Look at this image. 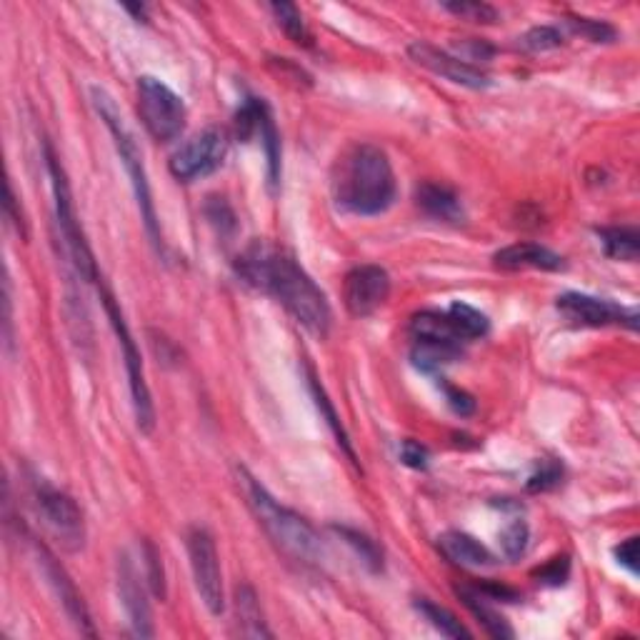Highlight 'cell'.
Instances as JSON below:
<instances>
[{"mask_svg":"<svg viewBox=\"0 0 640 640\" xmlns=\"http://www.w3.org/2000/svg\"><path fill=\"white\" fill-rule=\"evenodd\" d=\"M263 143L265 150V160H268V185L270 190H278L280 185V135L278 128L273 123V115H270V108L265 105L263 115H260V125L258 133H255Z\"/></svg>","mask_w":640,"mask_h":640,"instance_id":"obj_25","label":"cell"},{"mask_svg":"<svg viewBox=\"0 0 640 640\" xmlns=\"http://www.w3.org/2000/svg\"><path fill=\"white\" fill-rule=\"evenodd\" d=\"M493 45L488 43H480V40H465L463 45H460V60H465V63H470V60H483V63H488L490 58H493Z\"/></svg>","mask_w":640,"mask_h":640,"instance_id":"obj_39","label":"cell"},{"mask_svg":"<svg viewBox=\"0 0 640 640\" xmlns=\"http://www.w3.org/2000/svg\"><path fill=\"white\" fill-rule=\"evenodd\" d=\"M90 103H93L95 113L100 115V120L105 123L108 133L113 135V145L115 150H118V158L120 163H123L125 173H128L130 185H133L140 218H143L145 230H148L150 243L160 250V245H163L160 243V223H158V215H155L153 193H150L148 173H145L143 153H140L138 148V140H135L133 130L128 128L118 103H115V98L108 93V90L100 88V85H93V88H90Z\"/></svg>","mask_w":640,"mask_h":640,"instance_id":"obj_4","label":"cell"},{"mask_svg":"<svg viewBox=\"0 0 640 640\" xmlns=\"http://www.w3.org/2000/svg\"><path fill=\"white\" fill-rule=\"evenodd\" d=\"M238 473L248 505L253 508L255 518L263 525L265 533L270 535V540L298 563H318L323 558V543H320V535L315 533L313 525L303 515L290 510L288 505L275 500L265 490V485H260V480H255L248 470L240 468Z\"/></svg>","mask_w":640,"mask_h":640,"instance_id":"obj_3","label":"cell"},{"mask_svg":"<svg viewBox=\"0 0 640 640\" xmlns=\"http://www.w3.org/2000/svg\"><path fill=\"white\" fill-rule=\"evenodd\" d=\"M228 145V133L223 128H205L203 133L190 138L188 143L180 145L170 155V173L180 183H193V180L205 178L223 165Z\"/></svg>","mask_w":640,"mask_h":640,"instance_id":"obj_10","label":"cell"},{"mask_svg":"<svg viewBox=\"0 0 640 640\" xmlns=\"http://www.w3.org/2000/svg\"><path fill=\"white\" fill-rule=\"evenodd\" d=\"M600 245H603V253L613 260H625V263H635L640 253L638 243V230L635 228H623V225H613V228H598Z\"/></svg>","mask_w":640,"mask_h":640,"instance_id":"obj_22","label":"cell"},{"mask_svg":"<svg viewBox=\"0 0 640 640\" xmlns=\"http://www.w3.org/2000/svg\"><path fill=\"white\" fill-rule=\"evenodd\" d=\"M143 565H145V583H148L150 593H153L155 598L165 600V593H168V588H165V570H163V563H160L158 548H155L150 540H143Z\"/></svg>","mask_w":640,"mask_h":640,"instance_id":"obj_31","label":"cell"},{"mask_svg":"<svg viewBox=\"0 0 640 640\" xmlns=\"http://www.w3.org/2000/svg\"><path fill=\"white\" fill-rule=\"evenodd\" d=\"M455 595H458V598L463 600L465 608L478 618V623L483 625V630L490 635V638H498V640L515 638V630L510 628L508 620L493 608V600L485 598L475 585H458V588H455Z\"/></svg>","mask_w":640,"mask_h":640,"instance_id":"obj_19","label":"cell"},{"mask_svg":"<svg viewBox=\"0 0 640 640\" xmlns=\"http://www.w3.org/2000/svg\"><path fill=\"white\" fill-rule=\"evenodd\" d=\"M308 380H310V390H313V398H315V405H318L320 415H323V418H325V420H328L330 430H333V433H335V438H338V443H340V445H343V450H345V453H348V455H350V460H353V463H355V453H353V445H350L348 435H345L343 425H340V418H338V413H335L333 403H330V398H328V395H325L323 385H320V383H318V378H315V375H313V373H310V375H308Z\"/></svg>","mask_w":640,"mask_h":640,"instance_id":"obj_28","label":"cell"},{"mask_svg":"<svg viewBox=\"0 0 640 640\" xmlns=\"http://www.w3.org/2000/svg\"><path fill=\"white\" fill-rule=\"evenodd\" d=\"M3 308H5V318H3V325H5V345H13V303H10V278L5 275V283H3Z\"/></svg>","mask_w":640,"mask_h":640,"instance_id":"obj_42","label":"cell"},{"mask_svg":"<svg viewBox=\"0 0 640 640\" xmlns=\"http://www.w3.org/2000/svg\"><path fill=\"white\" fill-rule=\"evenodd\" d=\"M445 400L453 408V413L458 415H470L475 410V400L465 390L453 388V385H445Z\"/></svg>","mask_w":640,"mask_h":640,"instance_id":"obj_40","label":"cell"},{"mask_svg":"<svg viewBox=\"0 0 640 640\" xmlns=\"http://www.w3.org/2000/svg\"><path fill=\"white\" fill-rule=\"evenodd\" d=\"M475 588H478L485 598L493 600V603L495 600H503V603H515V600H518V593H515L513 588H508V585H498L493 583V580H488V583H478Z\"/></svg>","mask_w":640,"mask_h":640,"instance_id":"obj_41","label":"cell"},{"mask_svg":"<svg viewBox=\"0 0 640 640\" xmlns=\"http://www.w3.org/2000/svg\"><path fill=\"white\" fill-rule=\"evenodd\" d=\"M615 558L628 570L630 575H638V538H628L620 545H615Z\"/></svg>","mask_w":640,"mask_h":640,"instance_id":"obj_37","label":"cell"},{"mask_svg":"<svg viewBox=\"0 0 640 640\" xmlns=\"http://www.w3.org/2000/svg\"><path fill=\"white\" fill-rule=\"evenodd\" d=\"M410 335H413V340H433V343L463 345V338L455 333L450 320L445 318V313H435V310H423V313L413 315V320H410Z\"/></svg>","mask_w":640,"mask_h":640,"instance_id":"obj_21","label":"cell"},{"mask_svg":"<svg viewBox=\"0 0 640 640\" xmlns=\"http://www.w3.org/2000/svg\"><path fill=\"white\" fill-rule=\"evenodd\" d=\"M445 318L450 320L453 330L463 340H478V338H483V335H488V330H490L488 315L480 313V310L473 308V305L460 303V300L445 310Z\"/></svg>","mask_w":640,"mask_h":640,"instance_id":"obj_23","label":"cell"},{"mask_svg":"<svg viewBox=\"0 0 640 640\" xmlns=\"http://www.w3.org/2000/svg\"><path fill=\"white\" fill-rule=\"evenodd\" d=\"M493 263L503 270H563L565 263L555 250L540 243H513L493 255Z\"/></svg>","mask_w":640,"mask_h":640,"instance_id":"obj_16","label":"cell"},{"mask_svg":"<svg viewBox=\"0 0 640 640\" xmlns=\"http://www.w3.org/2000/svg\"><path fill=\"white\" fill-rule=\"evenodd\" d=\"M5 215H8L10 223L15 225V230H18L20 235H28V230H25V218H23V210L18 208V198H15V190H13V183H5Z\"/></svg>","mask_w":640,"mask_h":640,"instance_id":"obj_38","label":"cell"},{"mask_svg":"<svg viewBox=\"0 0 640 640\" xmlns=\"http://www.w3.org/2000/svg\"><path fill=\"white\" fill-rule=\"evenodd\" d=\"M438 550L460 568H490L495 565V555L485 548L473 535L460 533V530H445L438 535Z\"/></svg>","mask_w":640,"mask_h":640,"instance_id":"obj_17","label":"cell"},{"mask_svg":"<svg viewBox=\"0 0 640 640\" xmlns=\"http://www.w3.org/2000/svg\"><path fill=\"white\" fill-rule=\"evenodd\" d=\"M415 610H418V613L423 615V618L428 620V623L433 625V628L438 630L440 635H445V638H465V640L473 638V633H470V630L465 628V625L460 623V620L455 618V615L450 613L448 608L433 603V600L418 598L415 600Z\"/></svg>","mask_w":640,"mask_h":640,"instance_id":"obj_24","label":"cell"},{"mask_svg":"<svg viewBox=\"0 0 640 640\" xmlns=\"http://www.w3.org/2000/svg\"><path fill=\"white\" fill-rule=\"evenodd\" d=\"M100 298H103V308L108 313L110 325H113L115 335H118L120 350H123V363H125V373H128V388H130V403H133V413H135V423H138L140 433L150 435L155 430V408H153V398H150V388L148 380H145V370H143V358H140V350L135 345L133 335H130L128 323H125V315L120 310L118 300L110 293L108 288L100 290Z\"/></svg>","mask_w":640,"mask_h":640,"instance_id":"obj_7","label":"cell"},{"mask_svg":"<svg viewBox=\"0 0 640 640\" xmlns=\"http://www.w3.org/2000/svg\"><path fill=\"white\" fill-rule=\"evenodd\" d=\"M390 295V275L380 265H355L343 280V303L353 318H368L385 305Z\"/></svg>","mask_w":640,"mask_h":640,"instance_id":"obj_13","label":"cell"},{"mask_svg":"<svg viewBox=\"0 0 640 640\" xmlns=\"http://www.w3.org/2000/svg\"><path fill=\"white\" fill-rule=\"evenodd\" d=\"M45 165H48L50 185H53L55 223H58L60 235H63L65 250H68L75 270H78L85 280L95 283V280H98V263H95V255L93 250H90L88 238H85L83 225H80L78 220V213H75L68 175H65L63 165H60L58 155H55L53 145L50 143H45Z\"/></svg>","mask_w":640,"mask_h":640,"instance_id":"obj_5","label":"cell"},{"mask_svg":"<svg viewBox=\"0 0 640 640\" xmlns=\"http://www.w3.org/2000/svg\"><path fill=\"white\" fill-rule=\"evenodd\" d=\"M560 478H563V465L558 460H543L525 485H528L530 493H545V490H553L560 483Z\"/></svg>","mask_w":640,"mask_h":640,"instance_id":"obj_35","label":"cell"},{"mask_svg":"<svg viewBox=\"0 0 640 640\" xmlns=\"http://www.w3.org/2000/svg\"><path fill=\"white\" fill-rule=\"evenodd\" d=\"M235 618H238L240 635H248V638H270L273 635L265 625L258 595L245 583L235 588Z\"/></svg>","mask_w":640,"mask_h":640,"instance_id":"obj_20","label":"cell"},{"mask_svg":"<svg viewBox=\"0 0 640 640\" xmlns=\"http://www.w3.org/2000/svg\"><path fill=\"white\" fill-rule=\"evenodd\" d=\"M415 205L423 210L428 218L440 220V223H463L465 210L460 198L455 195V190H450L448 185L440 183H423L415 190Z\"/></svg>","mask_w":640,"mask_h":640,"instance_id":"obj_18","label":"cell"},{"mask_svg":"<svg viewBox=\"0 0 640 640\" xmlns=\"http://www.w3.org/2000/svg\"><path fill=\"white\" fill-rule=\"evenodd\" d=\"M443 8L458 18L470 20V23L490 25L498 20V10L488 3H478V0H453V3H443Z\"/></svg>","mask_w":640,"mask_h":640,"instance_id":"obj_33","label":"cell"},{"mask_svg":"<svg viewBox=\"0 0 640 640\" xmlns=\"http://www.w3.org/2000/svg\"><path fill=\"white\" fill-rule=\"evenodd\" d=\"M408 55L415 65L440 75V78L450 80V83L463 85V88L485 90L493 85L490 75L485 73V70H480L478 65L465 63L458 55L435 48L433 43H425V40H413V43L408 45Z\"/></svg>","mask_w":640,"mask_h":640,"instance_id":"obj_12","label":"cell"},{"mask_svg":"<svg viewBox=\"0 0 640 640\" xmlns=\"http://www.w3.org/2000/svg\"><path fill=\"white\" fill-rule=\"evenodd\" d=\"M400 460H403L408 468L413 470H425L428 468V460H430V450L425 445L415 443V440H403L400 445Z\"/></svg>","mask_w":640,"mask_h":640,"instance_id":"obj_36","label":"cell"},{"mask_svg":"<svg viewBox=\"0 0 640 640\" xmlns=\"http://www.w3.org/2000/svg\"><path fill=\"white\" fill-rule=\"evenodd\" d=\"M33 555L40 573H43V578L48 580V585L53 588L55 598H58V603L63 605L70 623H73L83 635H90V638H93L95 630H93V623H90V613L88 608H85L83 595L78 593V588H75V583L70 580V575L65 573L63 565H60L58 560H55V555L50 553L43 543H38V540H33Z\"/></svg>","mask_w":640,"mask_h":640,"instance_id":"obj_14","label":"cell"},{"mask_svg":"<svg viewBox=\"0 0 640 640\" xmlns=\"http://www.w3.org/2000/svg\"><path fill=\"white\" fill-rule=\"evenodd\" d=\"M533 575L538 578V583L550 585V588H560V585L568 583L570 578V558L568 555H555L548 563L540 565Z\"/></svg>","mask_w":640,"mask_h":640,"instance_id":"obj_34","label":"cell"},{"mask_svg":"<svg viewBox=\"0 0 640 640\" xmlns=\"http://www.w3.org/2000/svg\"><path fill=\"white\" fill-rule=\"evenodd\" d=\"M185 548H188L190 573H193V583L200 600L210 615H223V573H220V558L213 535L195 525L185 533Z\"/></svg>","mask_w":640,"mask_h":640,"instance_id":"obj_9","label":"cell"},{"mask_svg":"<svg viewBox=\"0 0 640 640\" xmlns=\"http://www.w3.org/2000/svg\"><path fill=\"white\" fill-rule=\"evenodd\" d=\"M138 115L150 138L158 143H170L183 133L188 108L170 85L153 75H143L138 78Z\"/></svg>","mask_w":640,"mask_h":640,"instance_id":"obj_8","label":"cell"},{"mask_svg":"<svg viewBox=\"0 0 640 640\" xmlns=\"http://www.w3.org/2000/svg\"><path fill=\"white\" fill-rule=\"evenodd\" d=\"M30 498H33L35 513L60 548L68 550V553H78L85 548L88 533H85L83 510L68 493L53 488L48 480L35 478L30 485Z\"/></svg>","mask_w":640,"mask_h":640,"instance_id":"obj_6","label":"cell"},{"mask_svg":"<svg viewBox=\"0 0 640 640\" xmlns=\"http://www.w3.org/2000/svg\"><path fill=\"white\" fill-rule=\"evenodd\" d=\"M235 270L255 290L278 300L308 333L318 338L328 335L333 325L328 298L293 253L265 240H255L238 255Z\"/></svg>","mask_w":640,"mask_h":640,"instance_id":"obj_1","label":"cell"},{"mask_svg":"<svg viewBox=\"0 0 640 640\" xmlns=\"http://www.w3.org/2000/svg\"><path fill=\"white\" fill-rule=\"evenodd\" d=\"M568 28L573 30L575 35H583L590 43H613L618 38L613 25L603 23V20H593V18H578V15H568L565 18Z\"/></svg>","mask_w":640,"mask_h":640,"instance_id":"obj_30","label":"cell"},{"mask_svg":"<svg viewBox=\"0 0 640 640\" xmlns=\"http://www.w3.org/2000/svg\"><path fill=\"white\" fill-rule=\"evenodd\" d=\"M518 45L528 53H543V50L560 48L563 45V33L555 25H535L523 38H518Z\"/></svg>","mask_w":640,"mask_h":640,"instance_id":"obj_32","label":"cell"},{"mask_svg":"<svg viewBox=\"0 0 640 640\" xmlns=\"http://www.w3.org/2000/svg\"><path fill=\"white\" fill-rule=\"evenodd\" d=\"M528 540H530V528H528V523L520 518L510 520V523L505 525V528L500 530V535H498L500 550H503V555L508 560H518L520 555L528 550Z\"/></svg>","mask_w":640,"mask_h":640,"instance_id":"obj_29","label":"cell"},{"mask_svg":"<svg viewBox=\"0 0 640 640\" xmlns=\"http://www.w3.org/2000/svg\"><path fill=\"white\" fill-rule=\"evenodd\" d=\"M395 193L398 185L393 165L378 145H350L335 163L333 198L345 213L363 218L380 215L393 205Z\"/></svg>","mask_w":640,"mask_h":640,"instance_id":"obj_2","label":"cell"},{"mask_svg":"<svg viewBox=\"0 0 640 640\" xmlns=\"http://www.w3.org/2000/svg\"><path fill=\"white\" fill-rule=\"evenodd\" d=\"M335 533L340 535V538L345 540V543L350 545V548L358 553V558L363 560L365 565H368L373 573H378V570H383V553L378 550V545H375V540H370L368 535L358 533V530L353 528H345V525H333Z\"/></svg>","mask_w":640,"mask_h":640,"instance_id":"obj_27","label":"cell"},{"mask_svg":"<svg viewBox=\"0 0 640 640\" xmlns=\"http://www.w3.org/2000/svg\"><path fill=\"white\" fill-rule=\"evenodd\" d=\"M555 308L565 320L585 328H605V325H625V328H638V313L635 308L613 303L608 298H595L588 293H563L555 300Z\"/></svg>","mask_w":640,"mask_h":640,"instance_id":"obj_11","label":"cell"},{"mask_svg":"<svg viewBox=\"0 0 640 640\" xmlns=\"http://www.w3.org/2000/svg\"><path fill=\"white\" fill-rule=\"evenodd\" d=\"M270 13L275 15V20H278V25L283 28V33L288 35L295 45H305V48H308L313 35H310L303 15H300V10L295 8L293 3H270Z\"/></svg>","mask_w":640,"mask_h":640,"instance_id":"obj_26","label":"cell"},{"mask_svg":"<svg viewBox=\"0 0 640 640\" xmlns=\"http://www.w3.org/2000/svg\"><path fill=\"white\" fill-rule=\"evenodd\" d=\"M118 595L133 633L138 635V638H153L155 628L148 593H145L143 583H140V573L135 570L133 560L125 553L118 558Z\"/></svg>","mask_w":640,"mask_h":640,"instance_id":"obj_15","label":"cell"}]
</instances>
